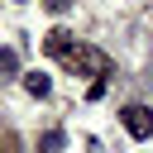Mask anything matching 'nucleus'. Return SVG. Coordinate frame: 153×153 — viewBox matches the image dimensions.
Returning <instances> with one entry per match:
<instances>
[{
	"instance_id": "2",
	"label": "nucleus",
	"mask_w": 153,
	"mask_h": 153,
	"mask_svg": "<svg viewBox=\"0 0 153 153\" xmlns=\"http://www.w3.org/2000/svg\"><path fill=\"white\" fill-rule=\"evenodd\" d=\"M120 120H124L129 139H153V110H148V105H124Z\"/></svg>"
},
{
	"instance_id": "5",
	"label": "nucleus",
	"mask_w": 153,
	"mask_h": 153,
	"mask_svg": "<svg viewBox=\"0 0 153 153\" xmlns=\"http://www.w3.org/2000/svg\"><path fill=\"white\" fill-rule=\"evenodd\" d=\"M0 76H19V48H0Z\"/></svg>"
},
{
	"instance_id": "1",
	"label": "nucleus",
	"mask_w": 153,
	"mask_h": 153,
	"mask_svg": "<svg viewBox=\"0 0 153 153\" xmlns=\"http://www.w3.org/2000/svg\"><path fill=\"white\" fill-rule=\"evenodd\" d=\"M62 62H67V72H76V76H96V81L110 76V53H100V48H91V43H76Z\"/></svg>"
},
{
	"instance_id": "6",
	"label": "nucleus",
	"mask_w": 153,
	"mask_h": 153,
	"mask_svg": "<svg viewBox=\"0 0 153 153\" xmlns=\"http://www.w3.org/2000/svg\"><path fill=\"white\" fill-rule=\"evenodd\" d=\"M43 5H48L53 14H67V10H72V0H43Z\"/></svg>"
},
{
	"instance_id": "3",
	"label": "nucleus",
	"mask_w": 153,
	"mask_h": 153,
	"mask_svg": "<svg viewBox=\"0 0 153 153\" xmlns=\"http://www.w3.org/2000/svg\"><path fill=\"white\" fill-rule=\"evenodd\" d=\"M72 48H76V33H72V29H53V33L43 38V53H48V57H67Z\"/></svg>"
},
{
	"instance_id": "4",
	"label": "nucleus",
	"mask_w": 153,
	"mask_h": 153,
	"mask_svg": "<svg viewBox=\"0 0 153 153\" xmlns=\"http://www.w3.org/2000/svg\"><path fill=\"white\" fill-rule=\"evenodd\" d=\"M24 91H29L33 100L53 96V76H48V72H24Z\"/></svg>"
}]
</instances>
